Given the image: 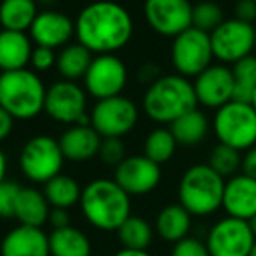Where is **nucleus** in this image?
I'll return each instance as SVG.
<instances>
[{
	"label": "nucleus",
	"instance_id": "1",
	"mask_svg": "<svg viewBox=\"0 0 256 256\" xmlns=\"http://www.w3.org/2000/svg\"><path fill=\"white\" fill-rule=\"evenodd\" d=\"M132 18L126 7L112 0H98L80 10L75 21L78 44L91 52L114 54L132 37Z\"/></svg>",
	"mask_w": 256,
	"mask_h": 256
},
{
	"label": "nucleus",
	"instance_id": "2",
	"mask_svg": "<svg viewBox=\"0 0 256 256\" xmlns=\"http://www.w3.org/2000/svg\"><path fill=\"white\" fill-rule=\"evenodd\" d=\"M78 204L89 225L102 232H117L131 216V196L110 178L89 182L82 188Z\"/></svg>",
	"mask_w": 256,
	"mask_h": 256
},
{
	"label": "nucleus",
	"instance_id": "3",
	"mask_svg": "<svg viewBox=\"0 0 256 256\" xmlns=\"http://www.w3.org/2000/svg\"><path fill=\"white\" fill-rule=\"evenodd\" d=\"M194 84L182 75H164L157 78L143 96V110L158 124H169L197 108Z\"/></svg>",
	"mask_w": 256,
	"mask_h": 256
},
{
	"label": "nucleus",
	"instance_id": "4",
	"mask_svg": "<svg viewBox=\"0 0 256 256\" xmlns=\"http://www.w3.org/2000/svg\"><path fill=\"white\" fill-rule=\"evenodd\" d=\"M44 82L34 70L2 72L0 75V106L14 120H30L44 112Z\"/></svg>",
	"mask_w": 256,
	"mask_h": 256
},
{
	"label": "nucleus",
	"instance_id": "5",
	"mask_svg": "<svg viewBox=\"0 0 256 256\" xmlns=\"http://www.w3.org/2000/svg\"><path fill=\"white\" fill-rule=\"evenodd\" d=\"M225 178L208 164H194L178 183V202L192 216H209L223 208Z\"/></svg>",
	"mask_w": 256,
	"mask_h": 256
},
{
	"label": "nucleus",
	"instance_id": "6",
	"mask_svg": "<svg viewBox=\"0 0 256 256\" xmlns=\"http://www.w3.org/2000/svg\"><path fill=\"white\" fill-rule=\"evenodd\" d=\"M64 155L60 146V140L48 134H37L21 146L18 164L23 176L32 183L46 185L61 174L64 164Z\"/></svg>",
	"mask_w": 256,
	"mask_h": 256
},
{
	"label": "nucleus",
	"instance_id": "7",
	"mask_svg": "<svg viewBox=\"0 0 256 256\" xmlns=\"http://www.w3.org/2000/svg\"><path fill=\"white\" fill-rule=\"evenodd\" d=\"M212 128L220 143L239 152L256 146V112L251 103L230 102L218 108Z\"/></svg>",
	"mask_w": 256,
	"mask_h": 256
},
{
	"label": "nucleus",
	"instance_id": "8",
	"mask_svg": "<svg viewBox=\"0 0 256 256\" xmlns=\"http://www.w3.org/2000/svg\"><path fill=\"white\" fill-rule=\"evenodd\" d=\"M211 35L199 28H188L172 38L171 61L182 77H199L212 61Z\"/></svg>",
	"mask_w": 256,
	"mask_h": 256
},
{
	"label": "nucleus",
	"instance_id": "9",
	"mask_svg": "<svg viewBox=\"0 0 256 256\" xmlns=\"http://www.w3.org/2000/svg\"><path fill=\"white\" fill-rule=\"evenodd\" d=\"M254 242L256 239L250 222L232 216L218 220L206 239L211 256H250Z\"/></svg>",
	"mask_w": 256,
	"mask_h": 256
},
{
	"label": "nucleus",
	"instance_id": "10",
	"mask_svg": "<svg viewBox=\"0 0 256 256\" xmlns=\"http://www.w3.org/2000/svg\"><path fill=\"white\" fill-rule=\"evenodd\" d=\"M138 106L126 96L102 100L91 112V126L102 138H122L138 124Z\"/></svg>",
	"mask_w": 256,
	"mask_h": 256
},
{
	"label": "nucleus",
	"instance_id": "11",
	"mask_svg": "<svg viewBox=\"0 0 256 256\" xmlns=\"http://www.w3.org/2000/svg\"><path fill=\"white\" fill-rule=\"evenodd\" d=\"M256 28L236 20H225L211 34L212 54L223 63L236 64L254 51Z\"/></svg>",
	"mask_w": 256,
	"mask_h": 256
},
{
	"label": "nucleus",
	"instance_id": "12",
	"mask_svg": "<svg viewBox=\"0 0 256 256\" xmlns=\"http://www.w3.org/2000/svg\"><path fill=\"white\" fill-rule=\"evenodd\" d=\"M86 91L98 102L120 96L128 84V68L115 54H98L84 77Z\"/></svg>",
	"mask_w": 256,
	"mask_h": 256
},
{
	"label": "nucleus",
	"instance_id": "13",
	"mask_svg": "<svg viewBox=\"0 0 256 256\" xmlns=\"http://www.w3.org/2000/svg\"><path fill=\"white\" fill-rule=\"evenodd\" d=\"M86 91L72 80L54 82L46 92L44 112L60 124L75 126L88 112Z\"/></svg>",
	"mask_w": 256,
	"mask_h": 256
},
{
	"label": "nucleus",
	"instance_id": "14",
	"mask_svg": "<svg viewBox=\"0 0 256 256\" xmlns=\"http://www.w3.org/2000/svg\"><path fill=\"white\" fill-rule=\"evenodd\" d=\"M192 9L188 0H145V18L150 28L164 37H178L192 28Z\"/></svg>",
	"mask_w": 256,
	"mask_h": 256
},
{
	"label": "nucleus",
	"instance_id": "15",
	"mask_svg": "<svg viewBox=\"0 0 256 256\" xmlns=\"http://www.w3.org/2000/svg\"><path fill=\"white\" fill-rule=\"evenodd\" d=\"M114 180L129 196H146L158 186L162 171L145 155H129L115 168Z\"/></svg>",
	"mask_w": 256,
	"mask_h": 256
},
{
	"label": "nucleus",
	"instance_id": "16",
	"mask_svg": "<svg viewBox=\"0 0 256 256\" xmlns=\"http://www.w3.org/2000/svg\"><path fill=\"white\" fill-rule=\"evenodd\" d=\"M197 102L208 108H222L234 102V75L232 68L223 64H211L194 82Z\"/></svg>",
	"mask_w": 256,
	"mask_h": 256
},
{
	"label": "nucleus",
	"instance_id": "17",
	"mask_svg": "<svg viewBox=\"0 0 256 256\" xmlns=\"http://www.w3.org/2000/svg\"><path fill=\"white\" fill-rule=\"evenodd\" d=\"M28 32L35 46L63 49L75 35V23L60 10H40Z\"/></svg>",
	"mask_w": 256,
	"mask_h": 256
},
{
	"label": "nucleus",
	"instance_id": "18",
	"mask_svg": "<svg viewBox=\"0 0 256 256\" xmlns=\"http://www.w3.org/2000/svg\"><path fill=\"white\" fill-rule=\"evenodd\" d=\"M0 256H51L49 234L37 226H14L0 240Z\"/></svg>",
	"mask_w": 256,
	"mask_h": 256
},
{
	"label": "nucleus",
	"instance_id": "19",
	"mask_svg": "<svg viewBox=\"0 0 256 256\" xmlns=\"http://www.w3.org/2000/svg\"><path fill=\"white\" fill-rule=\"evenodd\" d=\"M223 209L226 216L251 222L256 216V180L244 172L226 180Z\"/></svg>",
	"mask_w": 256,
	"mask_h": 256
},
{
	"label": "nucleus",
	"instance_id": "20",
	"mask_svg": "<svg viewBox=\"0 0 256 256\" xmlns=\"http://www.w3.org/2000/svg\"><path fill=\"white\" fill-rule=\"evenodd\" d=\"M103 138L92 126H70L61 134L60 146L70 162H88L100 155Z\"/></svg>",
	"mask_w": 256,
	"mask_h": 256
},
{
	"label": "nucleus",
	"instance_id": "21",
	"mask_svg": "<svg viewBox=\"0 0 256 256\" xmlns=\"http://www.w3.org/2000/svg\"><path fill=\"white\" fill-rule=\"evenodd\" d=\"M51 204L48 202L44 192L35 186H21L14 206V218L20 225L42 228L49 222Z\"/></svg>",
	"mask_w": 256,
	"mask_h": 256
},
{
	"label": "nucleus",
	"instance_id": "22",
	"mask_svg": "<svg viewBox=\"0 0 256 256\" xmlns=\"http://www.w3.org/2000/svg\"><path fill=\"white\" fill-rule=\"evenodd\" d=\"M32 38L23 32L0 30V72L23 70L32 60Z\"/></svg>",
	"mask_w": 256,
	"mask_h": 256
},
{
	"label": "nucleus",
	"instance_id": "23",
	"mask_svg": "<svg viewBox=\"0 0 256 256\" xmlns=\"http://www.w3.org/2000/svg\"><path fill=\"white\" fill-rule=\"evenodd\" d=\"M155 230L166 242L176 244L186 239L192 230V214L182 204H168L155 218Z\"/></svg>",
	"mask_w": 256,
	"mask_h": 256
},
{
	"label": "nucleus",
	"instance_id": "24",
	"mask_svg": "<svg viewBox=\"0 0 256 256\" xmlns=\"http://www.w3.org/2000/svg\"><path fill=\"white\" fill-rule=\"evenodd\" d=\"M51 256H91L92 244L77 226H64L49 234Z\"/></svg>",
	"mask_w": 256,
	"mask_h": 256
},
{
	"label": "nucleus",
	"instance_id": "25",
	"mask_svg": "<svg viewBox=\"0 0 256 256\" xmlns=\"http://www.w3.org/2000/svg\"><path fill=\"white\" fill-rule=\"evenodd\" d=\"M38 16L37 0H0V26L2 30H30Z\"/></svg>",
	"mask_w": 256,
	"mask_h": 256
},
{
	"label": "nucleus",
	"instance_id": "26",
	"mask_svg": "<svg viewBox=\"0 0 256 256\" xmlns=\"http://www.w3.org/2000/svg\"><path fill=\"white\" fill-rule=\"evenodd\" d=\"M169 129H171L178 145L196 146L199 143H202L206 136H208L209 120L199 108H196V110L188 112L183 117H180L178 120L172 122Z\"/></svg>",
	"mask_w": 256,
	"mask_h": 256
},
{
	"label": "nucleus",
	"instance_id": "27",
	"mask_svg": "<svg viewBox=\"0 0 256 256\" xmlns=\"http://www.w3.org/2000/svg\"><path fill=\"white\" fill-rule=\"evenodd\" d=\"M92 60V52L82 44H68L58 54L56 66L64 80L75 82L77 78L86 77Z\"/></svg>",
	"mask_w": 256,
	"mask_h": 256
},
{
	"label": "nucleus",
	"instance_id": "28",
	"mask_svg": "<svg viewBox=\"0 0 256 256\" xmlns=\"http://www.w3.org/2000/svg\"><path fill=\"white\" fill-rule=\"evenodd\" d=\"M42 192H44L48 202L51 204V208L68 209V211L80 202L82 197V188L77 180L63 174V172L46 183Z\"/></svg>",
	"mask_w": 256,
	"mask_h": 256
},
{
	"label": "nucleus",
	"instance_id": "29",
	"mask_svg": "<svg viewBox=\"0 0 256 256\" xmlns=\"http://www.w3.org/2000/svg\"><path fill=\"white\" fill-rule=\"evenodd\" d=\"M118 242L124 250L146 251L154 240V226L142 216H129L117 230Z\"/></svg>",
	"mask_w": 256,
	"mask_h": 256
},
{
	"label": "nucleus",
	"instance_id": "30",
	"mask_svg": "<svg viewBox=\"0 0 256 256\" xmlns=\"http://www.w3.org/2000/svg\"><path fill=\"white\" fill-rule=\"evenodd\" d=\"M234 102L251 103L256 92V56H248L237 61L232 68Z\"/></svg>",
	"mask_w": 256,
	"mask_h": 256
},
{
	"label": "nucleus",
	"instance_id": "31",
	"mask_svg": "<svg viewBox=\"0 0 256 256\" xmlns=\"http://www.w3.org/2000/svg\"><path fill=\"white\" fill-rule=\"evenodd\" d=\"M176 146H178V143H176L171 129L157 128L154 131H150L148 136L145 138V145H143V152L145 154L143 155L160 166L164 162L171 160L176 152Z\"/></svg>",
	"mask_w": 256,
	"mask_h": 256
},
{
	"label": "nucleus",
	"instance_id": "32",
	"mask_svg": "<svg viewBox=\"0 0 256 256\" xmlns=\"http://www.w3.org/2000/svg\"><path fill=\"white\" fill-rule=\"evenodd\" d=\"M208 166L214 169L222 178H232L237 174L239 169H242V157H240L239 150L218 143L209 152Z\"/></svg>",
	"mask_w": 256,
	"mask_h": 256
},
{
	"label": "nucleus",
	"instance_id": "33",
	"mask_svg": "<svg viewBox=\"0 0 256 256\" xmlns=\"http://www.w3.org/2000/svg\"><path fill=\"white\" fill-rule=\"evenodd\" d=\"M225 21L222 7L216 2H199L192 9V26L211 35Z\"/></svg>",
	"mask_w": 256,
	"mask_h": 256
},
{
	"label": "nucleus",
	"instance_id": "34",
	"mask_svg": "<svg viewBox=\"0 0 256 256\" xmlns=\"http://www.w3.org/2000/svg\"><path fill=\"white\" fill-rule=\"evenodd\" d=\"M126 155V145L122 138H103L102 148H100V158L108 166H115L117 168Z\"/></svg>",
	"mask_w": 256,
	"mask_h": 256
},
{
	"label": "nucleus",
	"instance_id": "35",
	"mask_svg": "<svg viewBox=\"0 0 256 256\" xmlns=\"http://www.w3.org/2000/svg\"><path fill=\"white\" fill-rule=\"evenodd\" d=\"M20 190L21 186L16 182L6 180L0 183V218H14V206Z\"/></svg>",
	"mask_w": 256,
	"mask_h": 256
},
{
	"label": "nucleus",
	"instance_id": "36",
	"mask_svg": "<svg viewBox=\"0 0 256 256\" xmlns=\"http://www.w3.org/2000/svg\"><path fill=\"white\" fill-rule=\"evenodd\" d=\"M171 256H211V254H209L206 242L188 236L186 239L172 244Z\"/></svg>",
	"mask_w": 256,
	"mask_h": 256
},
{
	"label": "nucleus",
	"instance_id": "37",
	"mask_svg": "<svg viewBox=\"0 0 256 256\" xmlns=\"http://www.w3.org/2000/svg\"><path fill=\"white\" fill-rule=\"evenodd\" d=\"M56 52L54 49L49 48H40V46H35L34 52H32L30 64L34 68V72H48L49 68H52L56 64Z\"/></svg>",
	"mask_w": 256,
	"mask_h": 256
},
{
	"label": "nucleus",
	"instance_id": "38",
	"mask_svg": "<svg viewBox=\"0 0 256 256\" xmlns=\"http://www.w3.org/2000/svg\"><path fill=\"white\" fill-rule=\"evenodd\" d=\"M234 14H236V20L253 24L256 20V2L254 0H237Z\"/></svg>",
	"mask_w": 256,
	"mask_h": 256
},
{
	"label": "nucleus",
	"instance_id": "39",
	"mask_svg": "<svg viewBox=\"0 0 256 256\" xmlns=\"http://www.w3.org/2000/svg\"><path fill=\"white\" fill-rule=\"evenodd\" d=\"M48 223L52 226V230L70 226V212H68V209L52 208L51 209V214H49V222Z\"/></svg>",
	"mask_w": 256,
	"mask_h": 256
},
{
	"label": "nucleus",
	"instance_id": "40",
	"mask_svg": "<svg viewBox=\"0 0 256 256\" xmlns=\"http://www.w3.org/2000/svg\"><path fill=\"white\" fill-rule=\"evenodd\" d=\"M12 129H14V118L0 106V143L9 138Z\"/></svg>",
	"mask_w": 256,
	"mask_h": 256
},
{
	"label": "nucleus",
	"instance_id": "41",
	"mask_svg": "<svg viewBox=\"0 0 256 256\" xmlns=\"http://www.w3.org/2000/svg\"><path fill=\"white\" fill-rule=\"evenodd\" d=\"M242 172L256 180V146L248 150L242 157Z\"/></svg>",
	"mask_w": 256,
	"mask_h": 256
},
{
	"label": "nucleus",
	"instance_id": "42",
	"mask_svg": "<svg viewBox=\"0 0 256 256\" xmlns=\"http://www.w3.org/2000/svg\"><path fill=\"white\" fill-rule=\"evenodd\" d=\"M158 77V66L154 63H146L143 64L142 68H140V80L142 82H150V84H154Z\"/></svg>",
	"mask_w": 256,
	"mask_h": 256
},
{
	"label": "nucleus",
	"instance_id": "43",
	"mask_svg": "<svg viewBox=\"0 0 256 256\" xmlns=\"http://www.w3.org/2000/svg\"><path fill=\"white\" fill-rule=\"evenodd\" d=\"M114 256H152L148 251H138V250H118Z\"/></svg>",
	"mask_w": 256,
	"mask_h": 256
},
{
	"label": "nucleus",
	"instance_id": "44",
	"mask_svg": "<svg viewBox=\"0 0 256 256\" xmlns=\"http://www.w3.org/2000/svg\"><path fill=\"white\" fill-rule=\"evenodd\" d=\"M6 174H7V157L4 154V150L0 148V183L6 182Z\"/></svg>",
	"mask_w": 256,
	"mask_h": 256
},
{
	"label": "nucleus",
	"instance_id": "45",
	"mask_svg": "<svg viewBox=\"0 0 256 256\" xmlns=\"http://www.w3.org/2000/svg\"><path fill=\"white\" fill-rule=\"evenodd\" d=\"M250 225H251V230H253V234H254V239H256V216H254V218L250 222Z\"/></svg>",
	"mask_w": 256,
	"mask_h": 256
},
{
	"label": "nucleus",
	"instance_id": "46",
	"mask_svg": "<svg viewBox=\"0 0 256 256\" xmlns=\"http://www.w3.org/2000/svg\"><path fill=\"white\" fill-rule=\"evenodd\" d=\"M250 256H256V242H254L253 250H251V253H250Z\"/></svg>",
	"mask_w": 256,
	"mask_h": 256
},
{
	"label": "nucleus",
	"instance_id": "47",
	"mask_svg": "<svg viewBox=\"0 0 256 256\" xmlns=\"http://www.w3.org/2000/svg\"><path fill=\"white\" fill-rule=\"evenodd\" d=\"M251 104H253V108H254V112H256V92H254V96H253V102H251Z\"/></svg>",
	"mask_w": 256,
	"mask_h": 256
},
{
	"label": "nucleus",
	"instance_id": "48",
	"mask_svg": "<svg viewBox=\"0 0 256 256\" xmlns=\"http://www.w3.org/2000/svg\"><path fill=\"white\" fill-rule=\"evenodd\" d=\"M254 49H256V38H254Z\"/></svg>",
	"mask_w": 256,
	"mask_h": 256
},
{
	"label": "nucleus",
	"instance_id": "49",
	"mask_svg": "<svg viewBox=\"0 0 256 256\" xmlns=\"http://www.w3.org/2000/svg\"><path fill=\"white\" fill-rule=\"evenodd\" d=\"M0 75H2V72H0Z\"/></svg>",
	"mask_w": 256,
	"mask_h": 256
},
{
	"label": "nucleus",
	"instance_id": "50",
	"mask_svg": "<svg viewBox=\"0 0 256 256\" xmlns=\"http://www.w3.org/2000/svg\"><path fill=\"white\" fill-rule=\"evenodd\" d=\"M254 2H256V0H254Z\"/></svg>",
	"mask_w": 256,
	"mask_h": 256
}]
</instances>
